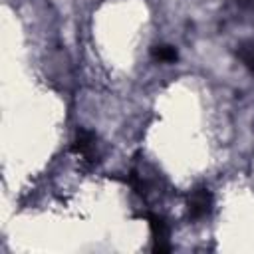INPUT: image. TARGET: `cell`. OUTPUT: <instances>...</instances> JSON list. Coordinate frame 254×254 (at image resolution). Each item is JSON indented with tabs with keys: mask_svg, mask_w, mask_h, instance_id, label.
Returning <instances> with one entry per match:
<instances>
[{
	"mask_svg": "<svg viewBox=\"0 0 254 254\" xmlns=\"http://www.w3.org/2000/svg\"><path fill=\"white\" fill-rule=\"evenodd\" d=\"M151 58H153L155 62H161V64H173V62H177L179 54H177V50H175L173 46L161 44V46H155V48L151 50Z\"/></svg>",
	"mask_w": 254,
	"mask_h": 254,
	"instance_id": "obj_4",
	"label": "cell"
},
{
	"mask_svg": "<svg viewBox=\"0 0 254 254\" xmlns=\"http://www.w3.org/2000/svg\"><path fill=\"white\" fill-rule=\"evenodd\" d=\"M238 58L250 71H254V44H242L238 48Z\"/></svg>",
	"mask_w": 254,
	"mask_h": 254,
	"instance_id": "obj_6",
	"label": "cell"
},
{
	"mask_svg": "<svg viewBox=\"0 0 254 254\" xmlns=\"http://www.w3.org/2000/svg\"><path fill=\"white\" fill-rule=\"evenodd\" d=\"M127 183L131 185V189H133L137 194H141V196L147 194V183H145L143 175H141L137 169H131V171H129V175H127Z\"/></svg>",
	"mask_w": 254,
	"mask_h": 254,
	"instance_id": "obj_5",
	"label": "cell"
},
{
	"mask_svg": "<svg viewBox=\"0 0 254 254\" xmlns=\"http://www.w3.org/2000/svg\"><path fill=\"white\" fill-rule=\"evenodd\" d=\"M189 216L192 220H200L212 210V192L206 187H196L189 194Z\"/></svg>",
	"mask_w": 254,
	"mask_h": 254,
	"instance_id": "obj_2",
	"label": "cell"
},
{
	"mask_svg": "<svg viewBox=\"0 0 254 254\" xmlns=\"http://www.w3.org/2000/svg\"><path fill=\"white\" fill-rule=\"evenodd\" d=\"M141 216L149 222L151 236H153V252H169L171 250L169 224L165 222V218L155 212H141Z\"/></svg>",
	"mask_w": 254,
	"mask_h": 254,
	"instance_id": "obj_1",
	"label": "cell"
},
{
	"mask_svg": "<svg viewBox=\"0 0 254 254\" xmlns=\"http://www.w3.org/2000/svg\"><path fill=\"white\" fill-rule=\"evenodd\" d=\"M71 151L87 161H93L95 155V135L87 129H77L75 137L71 141Z\"/></svg>",
	"mask_w": 254,
	"mask_h": 254,
	"instance_id": "obj_3",
	"label": "cell"
}]
</instances>
